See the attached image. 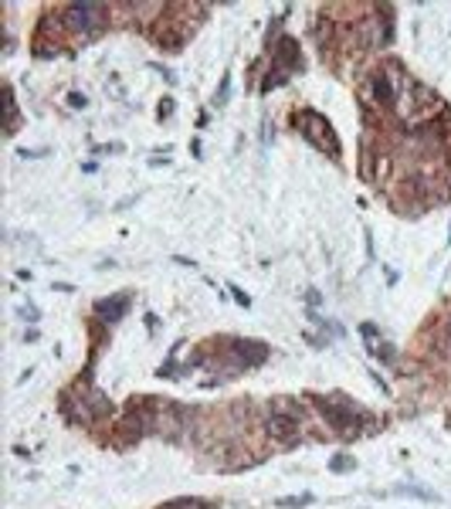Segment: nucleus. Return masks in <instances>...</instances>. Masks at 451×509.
<instances>
[{"label":"nucleus","instance_id":"nucleus-9","mask_svg":"<svg viewBox=\"0 0 451 509\" xmlns=\"http://www.w3.org/2000/svg\"><path fill=\"white\" fill-rule=\"evenodd\" d=\"M68 102H72L75 109H81V105H85V96H79V92H72V96H68Z\"/></svg>","mask_w":451,"mask_h":509},{"label":"nucleus","instance_id":"nucleus-2","mask_svg":"<svg viewBox=\"0 0 451 509\" xmlns=\"http://www.w3.org/2000/svg\"><path fill=\"white\" fill-rule=\"evenodd\" d=\"M295 126H299V129L306 133V139L315 143L319 150H326L329 157H339V143H336L333 126L319 116V112H299V116H295Z\"/></svg>","mask_w":451,"mask_h":509},{"label":"nucleus","instance_id":"nucleus-7","mask_svg":"<svg viewBox=\"0 0 451 509\" xmlns=\"http://www.w3.org/2000/svg\"><path fill=\"white\" fill-rule=\"evenodd\" d=\"M4 98H7V105H4L7 122H4V126H7V136H11V133H14V126H18V105H14V92H11V89L4 92Z\"/></svg>","mask_w":451,"mask_h":509},{"label":"nucleus","instance_id":"nucleus-5","mask_svg":"<svg viewBox=\"0 0 451 509\" xmlns=\"http://www.w3.org/2000/svg\"><path fill=\"white\" fill-rule=\"evenodd\" d=\"M275 61L285 68V72H292V68H299V44H295V38H289V34H282V38L275 41Z\"/></svg>","mask_w":451,"mask_h":509},{"label":"nucleus","instance_id":"nucleus-3","mask_svg":"<svg viewBox=\"0 0 451 509\" xmlns=\"http://www.w3.org/2000/svg\"><path fill=\"white\" fill-rule=\"evenodd\" d=\"M265 428H268V434L278 438V442H292L295 434H299V411L292 408V401H275Z\"/></svg>","mask_w":451,"mask_h":509},{"label":"nucleus","instance_id":"nucleus-1","mask_svg":"<svg viewBox=\"0 0 451 509\" xmlns=\"http://www.w3.org/2000/svg\"><path fill=\"white\" fill-rule=\"evenodd\" d=\"M404 82L407 79L400 75V68H397V65H387V68H377L370 79H367V92H370V98L377 105H393Z\"/></svg>","mask_w":451,"mask_h":509},{"label":"nucleus","instance_id":"nucleus-4","mask_svg":"<svg viewBox=\"0 0 451 509\" xmlns=\"http://www.w3.org/2000/svg\"><path fill=\"white\" fill-rule=\"evenodd\" d=\"M105 14H109V7L105 4H68L65 7V24L72 27V31H98L102 24H105Z\"/></svg>","mask_w":451,"mask_h":509},{"label":"nucleus","instance_id":"nucleus-8","mask_svg":"<svg viewBox=\"0 0 451 509\" xmlns=\"http://www.w3.org/2000/svg\"><path fill=\"white\" fill-rule=\"evenodd\" d=\"M159 509H214V506L204 503V499H174V503H163Z\"/></svg>","mask_w":451,"mask_h":509},{"label":"nucleus","instance_id":"nucleus-6","mask_svg":"<svg viewBox=\"0 0 451 509\" xmlns=\"http://www.w3.org/2000/svg\"><path fill=\"white\" fill-rule=\"evenodd\" d=\"M126 309H129V299H126V295H116V299H109V302H98V306H96V313L102 316L105 323H119Z\"/></svg>","mask_w":451,"mask_h":509}]
</instances>
